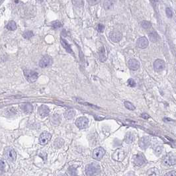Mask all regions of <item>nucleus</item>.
<instances>
[{
  "mask_svg": "<svg viewBox=\"0 0 176 176\" xmlns=\"http://www.w3.org/2000/svg\"><path fill=\"white\" fill-rule=\"evenodd\" d=\"M140 25L143 28V29H148L151 27V23L148 21H143L140 23Z\"/></svg>",
  "mask_w": 176,
  "mask_h": 176,
  "instance_id": "obj_31",
  "label": "nucleus"
},
{
  "mask_svg": "<svg viewBox=\"0 0 176 176\" xmlns=\"http://www.w3.org/2000/svg\"><path fill=\"white\" fill-rule=\"evenodd\" d=\"M162 163L165 166H172L176 164V155L172 152L168 153L162 160Z\"/></svg>",
  "mask_w": 176,
  "mask_h": 176,
  "instance_id": "obj_2",
  "label": "nucleus"
},
{
  "mask_svg": "<svg viewBox=\"0 0 176 176\" xmlns=\"http://www.w3.org/2000/svg\"><path fill=\"white\" fill-rule=\"evenodd\" d=\"M75 114H76V112L74 109H68L65 111V113L64 114V117L66 119L70 120L74 118V116H75Z\"/></svg>",
  "mask_w": 176,
  "mask_h": 176,
  "instance_id": "obj_18",
  "label": "nucleus"
},
{
  "mask_svg": "<svg viewBox=\"0 0 176 176\" xmlns=\"http://www.w3.org/2000/svg\"><path fill=\"white\" fill-rule=\"evenodd\" d=\"M5 168V162L3 161V160H0V174H1V173L4 172Z\"/></svg>",
  "mask_w": 176,
  "mask_h": 176,
  "instance_id": "obj_35",
  "label": "nucleus"
},
{
  "mask_svg": "<svg viewBox=\"0 0 176 176\" xmlns=\"http://www.w3.org/2000/svg\"><path fill=\"white\" fill-rule=\"evenodd\" d=\"M52 62H53V61H52L51 57L49 56L46 55L45 56H43L41 59V60H40L39 66L42 68H45L50 66Z\"/></svg>",
  "mask_w": 176,
  "mask_h": 176,
  "instance_id": "obj_9",
  "label": "nucleus"
},
{
  "mask_svg": "<svg viewBox=\"0 0 176 176\" xmlns=\"http://www.w3.org/2000/svg\"><path fill=\"white\" fill-rule=\"evenodd\" d=\"M125 151L121 148L116 150L112 154V158L117 162H121L125 159Z\"/></svg>",
  "mask_w": 176,
  "mask_h": 176,
  "instance_id": "obj_8",
  "label": "nucleus"
},
{
  "mask_svg": "<svg viewBox=\"0 0 176 176\" xmlns=\"http://www.w3.org/2000/svg\"><path fill=\"white\" fill-rule=\"evenodd\" d=\"M51 25H52V27L54 28V29H59V28H60L62 26V24L58 21H53V22L51 23Z\"/></svg>",
  "mask_w": 176,
  "mask_h": 176,
  "instance_id": "obj_33",
  "label": "nucleus"
},
{
  "mask_svg": "<svg viewBox=\"0 0 176 176\" xmlns=\"http://www.w3.org/2000/svg\"><path fill=\"white\" fill-rule=\"evenodd\" d=\"M52 134L49 132H43L39 137V143L41 145H45L51 140Z\"/></svg>",
  "mask_w": 176,
  "mask_h": 176,
  "instance_id": "obj_10",
  "label": "nucleus"
},
{
  "mask_svg": "<svg viewBox=\"0 0 176 176\" xmlns=\"http://www.w3.org/2000/svg\"><path fill=\"white\" fill-rule=\"evenodd\" d=\"M109 39L113 42H119L121 41L123 35L119 31H111L109 35Z\"/></svg>",
  "mask_w": 176,
  "mask_h": 176,
  "instance_id": "obj_11",
  "label": "nucleus"
},
{
  "mask_svg": "<svg viewBox=\"0 0 176 176\" xmlns=\"http://www.w3.org/2000/svg\"><path fill=\"white\" fill-rule=\"evenodd\" d=\"M141 117H143V119H148L150 117V116L148 115V114H146V113H143L141 115Z\"/></svg>",
  "mask_w": 176,
  "mask_h": 176,
  "instance_id": "obj_40",
  "label": "nucleus"
},
{
  "mask_svg": "<svg viewBox=\"0 0 176 176\" xmlns=\"http://www.w3.org/2000/svg\"><path fill=\"white\" fill-rule=\"evenodd\" d=\"M148 45H149V41H148V40L147 39L146 37H144V36L140 37V38L138 39L137 41V46L138 48H142V49L146 48L148 47Z\"/></svg>",
  "mask_w": 176,
  "mask_h": 176,
  "instance_id": "obj_12",
  "label": "nucleus"
},
{
  "mask_svg": "<svg viewBox=\"0 0 176 176\" xmlns=\"http://www.w3.org/2000/svg\"><path fill=\"white\" fill-rule=\"evenodd\" d=\"M24 76L25 77L27 80L30 83H33L36 81L39 77V74L37 72L33 70H23Z\"/></svg>",
  "mask_w": 176,
  "mask_h": 176,
  "instance_id": "obj_3",
  "label": "nucleus"
},
{
  "mask_svg": "<svg viewBox=\"0 0 176 176\" xmlns=\"http://www.w3.org/2000/svg\"><path fill=\"white\" fill-rule=\"evenodd\" d=\"M100 172L101 168L98 163H91L85 166V172L88 176H95L100 174Z\"/></svg>",
  "mask_w": 176,
  "mask_h": 176,
  "instance_id": "obj_1",
  "label": "nucleus"
},
{
  "mask_svg": "<svg viewBox=\"0 0 176 176\" xmlns=\"http://www.w3.org/2000/svg\"><path fill=\"white\" fill-rule=\"evenodd\" d=\"M133 162L136 166H142L146 163L147 160L143 153H138L133 156Z\"/></svg>",
  "mask_w": 176,
  "mask_h": 176,
  "instance_id": "obj_5",
  "label": "nucleus"
},
{
  "mask_svg": "<svg viewBox=\"0 0 176 176\" xmlns=\"http://www.w3.org/2000/svg\"><path fill=\"white\" fill-rule=\"evenodd\" d=\"M154 68L157 72H161V71L163 70L166 67V64L164 61L160 59H157L155 60L153 64Z\"/></svg>",
  "mask_w": 176,
  "mask_h": 176,
  "instance_id": "obj_13",
  "label": "nucleus"
},
{
  "mask_svg": "<svg viewBox=\"0 0 176 176\" xmlns=\"http://www.w3.org/2000/svg\"><path fill=\"white\" fill-rule=\"evenodd\" d=\"M147 176H160V172L156 168H152L148 169L146 173Z\"/></svg>",
  "mask_w": 176,
  "mask_h": 176,
  "instance_id": "obj_22",
  "label": "nucleus"
},
{
  "mask_svg": "<svg viewBox=\"0 0 176 176\" xmlns=\"http://www.w3.org/2000/svg\"><path fill=\"white\" fill-rule=\"evenodd\" d=\"M50 120H51V123L53 125H58L60 124V120H61L60 117V115H54L51 117Z\"/></svg>",
  "mask_w": 176,
  "mask_h": 176,
  "instance_id": "obj_25",
  "label": "nucleus"
},
{
  "mask_svg": "<svg viewBox=\"0 0 176 176\" xmlns=\"http://www.w3.org/2000/svg\"><path fill=\"white\" fill-rule=\"evenodd\" d=\"M99 55H100V60L102 62L106 61L107 60V55H106V51L105 49L104 46H102L100 48V52H99Z\"/></svg>",
  "mask_w": 176,
  "mask_h": 176,
  "instance_id": "obj_21",
  "label": "nucleus"
},
{
  "mask_svg": "<svg viewBox=\"0 0 176 176\" xmlns=\"http://www.w3.org/2000/svg\"><path fill=\"white\" fill-rule=\"evenodd\" d=\"M148 36H149L150 41L152 42H157V39H158V35H157V34L155 30H152V31L148 34Z\"/></svg>",
  "mask_w": 176,
  "mask_h": 176,
  "instance_id": "obj_23",
  "label": "nucleus"
},
{
  "mask_svg": "<svg viewBox=\"0 0 176 176\" xmlns=\"http://www.w3.org/2000/svg\"><path fill=\"white\" fill-rule=\"evenodd\" d=\"M166 13L168 18H172L173 17V12L170 8L167 7L166 9Z\"/></svg>",
  "mask_w": 176,
  "mask_h": 176,
  "instance_id": "obj_34",
  "label": "nucleus"
},
{
  "mask_svg": "<svg viewBox=\"0 0 176 176\" xmlns=\"http://www.w3.org/2000/svg\"><path fill=\"white\" fill-rule=\"evenodd\" d=\"M60 42H61L62 45L63 47L66 49V50L68 52H69V53H71V54L73 53V51H72V48H71V46L68 44V42L66 40L62 38L60 39Z\"/></svg>",
  "mask_w": 176,
  "mask_h": 176,
  "instance_id": "obj_20",
  "label": "nucleus"
},
{
  "mask_svg": "<svg viewBox=\"0 0 176 176\" xmlns=\"http://www.w3.org/2000/svg\"><path fill=\"white\" fill-rule=\"evenodd\" d=\"M125 176H136V175H135V174H134V172H129L128 173H127V174H126Z\"/></svg>",
  "mask_w": 176,
  "mask_h": 176,
  "instance_id": "obj_41",
  "label": "nucleus"
},
{
  "mask_svg": "<svg viewBox=\"0 0 176 176\" xmlns=\"http://www.w3.org/2000/svg\"><path fill=\"white\" fill-rule=\"evenodd\" d=\"M4 156L9 162H13L16 160V152L12 148H7L4 150Z\"/></svg>",
  "mask_w": 176,
  "mask_h": 176,
  "instance_id": "obj_4",
  "label": "nucleus"
},
{
  "mask_svg": "<svg viewBox=\"0 0 176 176\" xmlns=\"http://www.w3.org/2000/svg\"><path fill=\"white\" fill-rule=\"evenodd\" d=\"M88 2L91 5H97V4H99V3L100 2V1H94V0H91V1H88Z\"/></svg>",
  "mask_w": 176,
  "mask_h": 176,
  "instance_id": "obj_39",
  "label": "nucleus"
},
{
  "mask_svg": "<svg viewBox=\"0 0 176 176\" xmlns=\"http://www.w3.org/2000/svg\"><path fill=\"white\" fill-rule=\"evenodd\" d=\"M134 135L131 132H128L126 134L125 137V141L126 144H131L134 141Z\"/></svg>",
  "mask_w": 176,
  "mask_h": 176,
  "instance_id": "obj_19",
  "label": "nucleus"
},
{
  "mask_svg": "<svg viewBox=\"0 0 176 176\" xmlns=\"http://www.w3.org/2000/svg\"><path fill=\"white\" fill-rule=\"evenodd\" d=\"M6 28L9 30H15L17 29V25L15 23V21H9L7 25H6Z\"/></svg>",
  "mask_w": 176,
  "mask_h": 176,
  "instance_id": "obj_27",
  "label": "nucleus"
},
{
  "mask_svg": "<svg viewBox=\"0 0 176 176\" xmlns=\"http://www.w3.org/2000/svg\"><path fill=\"white\" fill-rule=\"evenodd\" d=\"M150 143V138L148 137H142L138 143V146L143 150H146L149 146Z\"/></svg>",
  "mask_w": 176,
  "mask_h": 176,
  "instance_id": "obj_14",
  "label": "nucleus"
},
{
  "mask_svg": "<svg viewBox=\"0 0 176 176\" xmlns=\"http://www.w3.org/2000/svg\"><path fill=\"white\" fill-rule=\"evenodd\" d=\"M68 174L70 176H77V175H78L76 169L72 166L70 167V168L68 169Z\"/></svg>",
  "mask_w": 176,
  "mask_h": 176,
  "instance_id": "obj_29",
  "label": "nucleus"
},
{
  "mask_svg": "<svg viewBox=\"0 0 176 176\" xmlns=\"http://www.w3.org/2000/svg\"><path fill=\"white\" fill-rule=\"evenodd\" d=\"M113 1H109V0H107V1H105L103 3V7L105 10H111L113 8Z\"/></svg>",
  "mask_w": 176,
  "mask_h": 176,
  "instance_id": "obj_24",
  "label": "nucleus"
},
{
  "mask_svg": "<svg viewBox=\"0 0 176 176\" xmlns=\"http://www.w3.org/2000/svg\"><path fill=\"white\" fill-rule=\"evenodd\" d=\"M128 84L129 86H131V87L134 88L136 86V82H134V79H132L131 78V79H129L128 80Z\"/></svg>",
  "mask_w": 176,
  "mask_h": 176,
  "instance_id": "obj_37",
  "label": "nucleus"
},
{
  "mask_svg": "<svg viewBox=\"0 0 176 176\" xmlns=\"http://www.w3.org/2000/svg\"><path fill=\"white\" fill-rule=\"evenodd\" d=\"M128 66L132 70H137L140 67V64L137 60L131 59L128 62Z\"/></svg>",
  "mask_w": 176,
  "mask_h": 176,
  "instance_id": "obj_16",
  "label": "nucleus"
},
{
  "mask_svg": "<svg viewBox=\"0 0 176 176\" xmlns=\"http://www.w3.org/2000/svg\"><path fill=\"white\" fill-rule=\"evenodd\" d=\"M64 140L62 138H58L57 139H56L55 141H54V145L55 148H60L62 147V146L64 145Z\"/></svg>",
  "mask_w": 176,
  "mask_h": 176,
  "instance_id": "obj_26",
  "label": "nucleus"
},
{
  "mask_svg": "<svg viewBox=\"0 0 176 176\" xmlns=\"http://www.w3.org/2000/svg\"><path fill=\"white\" fill-rule=\"evenodd\" d=\"M97 30L98 32L100 33H103L105 30V27L101 24H99L97 26Z\"/></svg>",
  "mask_w": 176,
  "mask_h": 176,
  "instance_id": "obj_36",
  "label": "nucleus"
},
{
  "mask_svg": "<svg viewBox=\"0 0 176 176\" xmlns=\"http://www.w3.org/2000/svg\"><path fill=\"white\" fill-rule=\"evenodd\" d=\"M33 36H34V33L33 31H30V30H27V31H25L23 33V38L25 39H31Z\"/></svg>",
  "mask_w": 176,
  "mask_h": 176,
  "instance_id": "obj_28",
  "label": "nucleus"
},
{
  "mask_svg": "<svg viewBox=\"0 0 176 176\" xmlns=\"http://www.w3.org/2000/svg\"><path fill=\"white\" fill-rule=\"evenodd\" d=\"M163 152V146H157L154 149V153H155L157 156H159L160 154H162Z\"/></svg>",
  "mask_w": 176,
  "mask_h": 176,
  "instance_id": "obj_32",
  "label": "nucleus"
},
{
  "mask_svg": "<svg viewBox=\"0 0 176 176\" xmlns=\"http://www.w3.org/2000/svg\"><path fill=\"white\" fill-rule=\"evenodd\" d=\"M124 105H125V107L126 108V109H128V110L134 111L135 109L134 105L132 103H131V102L125 101L124 102Z\"/></svg>",
  "mask_w": 176,
  "mask_h": 176,
  "instance_id": "obj_30",
  "label": "nucleus"
},
{
  "mask_svg": "<svg viewBox=\"0 0 176 176\" xmlns=\"http://www.w3.org/2000/svg\"><path fill=\"white\" fill-rule=\"evenodd\" d=\"M105 154V150H104L103 148L98 147L93 151L92 157L93 158L96 160H101Z\"/></svg>",
  "mask_w": 176,
  "mask_h": 176,
  "instance_id": "obj_7",
  "label": "nucleus"
},
{
  "mask_svg": "<svg viewBox=\"0 0 176 176\" xmlns=\"http://www.w3.org/2000/svg\"><path fill=\"white\" fill-rule=\"evenodd\" d=\"M164 176H176V172L175 171H172L169 172L164 175Z\"/></svg>",
  "mask_w": 176,
  "mask_h": 176,
  "instance_id": "obj_38",
  "label": "nucleus"
},
{
  "mask_svg": "<svg viewBox=\"0 0 176 176\" xmlns=\"http://www.w3.org/2000/svg\"><path fill=\"white\" fill-rule=\"evenodd\" d=\"M21 109H22L25 113L29 114V113H30L33 112V106H32L31 104L29 103H26L25 104L21 105Z\"/></svg>",
  "mask_w": 176,
  "mask_h": 176,
  "instance_id": "obj_17",
  "label": "nucleus"
},
{
  "mask_svg": "<svg viewBox=\"0 0 176 176\" xmlns=\"http://www.w3.org/2000/svg\"><path fill=\"white\" fill-rule=\"evenodd\" d=\"M38 113L41 117H45L49 115V113H50V109H49L48 107L43 105L39 107L38 109Z\"/></svg>",
  "mask_w": 176,
  "mask_h": 176,
  "instance_id": "obj_15",
  "label": "nucleus"
},
{
  "mask_svg": "<svg viewBox=\"0 0 176 176\" xmlns=\"http://www.w3.org/2000/svg\"><path fill=\"white\" fill-rule=\"evenodd\" d=\"M89 120L85 117H81L76 120V125L79 129H84L88 126Z\"/></svg>",
  "mask_w": 176,
  "mask_h": 176,
  "instance_id": "obj_6",
  "label": "nucleus"
}]
</instances>
